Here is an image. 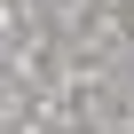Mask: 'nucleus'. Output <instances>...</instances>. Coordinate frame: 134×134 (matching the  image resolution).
Instances as JSON below:
<instances>
[]
</instances>
